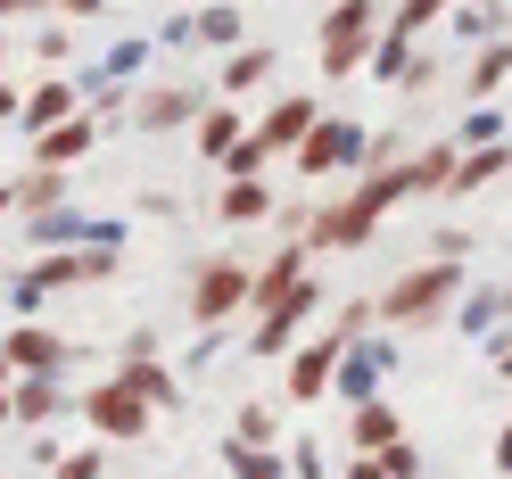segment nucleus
<instances>
[{
    "instance_id": "obj_13",
    "label": "nucleus",
    "mask_w": 512,
    "mask_h": 479,
    "mask_svg": "<svg viewBox=\"0 0 512 479\" xmlns=\"http://www.w3.org/2000/svg\"><path fill=\"white\" fill-rule=\"evenodd\" d=\"M306 265H314V248H306V240H290V248H273V257L256 265V298H248V314H265L273 298H290L298 281H306Z\"/></svg>"
},
{
    "instance_id": "obj_41",
    "label": "nucleus",
    "mask_w": 512,
    "mask_h": 479,
    "mask_svg": "<svg viewBox=\"0 0 512 479\" xmlns=\"http://www.w3.org/2000/svg\"><path fill=\"white\" fill-rule=\"evenodd\" d=\"M0 430H17V397L9 389H0Z\"/></svg>"
},
{
    "instance_id": "obj_38",
    "label": "nucleus",
    "mask_w": 512,
    "mask_h": 479,
    "mask_svg": "<svg viewBox=\"0 0 512 479\" xmlns=\"http://www.w3.org/2000/svg\"><path fill=\"white\" fill-rule=\"evenodd\" d=\"M50 0H0V17H42Z\"/></svg>"
},
{
    "instance_id": "obj_20",
    "label": "nucleus",
    "mask_w": 512,
    "mask_h": 479,
    "mask_svg": "<svg viewBox=\"0 0 512 479\" xmlns=\"http://www.w3.org/2000/svg\"><path fill=\"white\" fill-rule=\"evenodd\" d=\"M149 133H166V124H199V91H182V83H157V91H141V108H133Z\"/></svg>"
},
{
    "instance_id": "obj_37",
    "label": "nucleus",
    "mask_w": 512,
    "mask_h": 479,
    "mask_svg": "<svg viewBox=\"0 0 512 479\" xmlns=\"http://www.w3.org/2000/svg\"><path fill=\"white\" fill-rule=\"evenodd\" d=\"M347 479H389V471H380V455H356V463H347Z\"/></svg>"
},
{
    "instance_id": "obj_35",
    "label": "nucleus",
    "mask_w": 512,
    "mask_h": 479,
    "mask_svg": "<svg viewBox=\"0 0 512 479\" xmlns=\"http://www.w3.org/2000/svg\"><path fill=\"white\" fill-rule=\"evenodd\" d=\"M141 58H149V42H116V50H108V83H124Z\"/></svg>"
},
{
    "instance_id": "obj_43",
    "label": "nucleus",
    "mask_w": 512,
    "mask_h": 479,
    "mask_svg": "<svg viewBox=\"0 0 512 479\" xmlns=\"http://www.w3.org/2000/svg\"><path fill=\"white\" fill-rule=\"evenodd\" d=\"M0 389H17V364H9V347H0Z\"/></svg>"
},
{
    "instance_id": "obj_18",
    "label": "nucleus",
    "mask_w": 512,
    "mask_h": 479,
    "mask_svg": "<svg viewBox=\"0 0 512 479\" xmlns=\"http://www.w3.org/2000/svg\"><path fill=\"white\" fill-rule=\"evenodd\" d=\"M91 141H100V116H83V108H75L67 124H50V133L34 141V166H75Z\"/></svg>"
},
{
    "instance_id": "obj_5",
    "label": "nucleus",
    "mask_w": 512,
    "mask_h": 479,
    "mask_svg": "<svg viewBox=\"0 0 512 479\" xmlns=\"http://www.w3.org/2000/svg\"><path fill=\"white\" fill-rule=\"evenodd\" d=\"M116 257H124V248H50V257L42 265H25V281H17V314H34L50 290H75V281H108L116 273Z\"/></svg>"
},
{
    "instance_id": "obj_12",
    "label": "nucleus",
    "mask_w": 512,
    "mask_h": 479,
    "mask_svg": "<svg viewBox=\"0 0 512 479\" xmlns=\"http://www.w3.org/2000/svg\"><path fill=\"white\" fill-rule=\"evenodd\" d=\"M116 372H124V380H133V389H141V397H149L157 413H182V380H174L166 364H157V339H149V331L133 339V356H124Z\"/></svg>"
},
{
    "instance_id": "obj_23",
    "label": "nucleus",
    "mask_w": 512,
    "mask_h": 479,
    "mask_svg": "<svg viewBox=\"0 0 512 479\" xmlns=\"http://www.w3.org/2000/svg\"><path fill=\"white\" fill-rule=\"evenodd\" d=\"M223 463H232V479H290L281 446H248V438H223Z\"/></svg>"
},
{
    "instance_id": "obj_22",
    "label": "nucleus",
    "mask_w": 512,
    "mask_h": 479,
    "mask_svg": "<svg viewBox=\"0 0 512 479\" xmlns=\"http://www.w3.org/2000/svg\"><path fill=\"white\" fill-rule=\"evenodd\" d=\"M215 215L223 223H265L273 215V190L256 182V174H232V182H223V199H215Z\"/></svg>"
},
{
    "instance_id": "obj_30",
    "label": "nucleus",
    "mask_w": 512,
    "mask_h": 479,
    "mask_svg": "<svg viewBox=\"0 0 512 479\" xmlns=\"http://www.w3.org/2000/svg\"><path fill=\"white\" fill-rule=\"evenodd\" d=\"M446 17H455V42H496V34H504V17H496V9H463V0H455Z\"/></svg>"
},
{
    "instance_id": "obj_14",
    "label": "nucleus",
    "mask_w": 512,
    "mask_h": 479,
    "mask_svg": "<svg viewBox=\"0 0 512 479\" xmlns=\"http://www.w3.org/2000/svg\"><path fill=\"white\" fill-rule=\"evenodd\" d=\"M75 108H83V91H75L67 75H42L34 91H25V108H17V124H25V133H34V141H42V133H50V124H67Z\"/></svg>"
},
{
    "instance_id": "obj_15",
    "label": "nucleus",
    "mask_w": 512,
    "mask_h": 479,
    "mask_svg": "<svg viewBox=\"0 0 512 479\" xmlns=\"http://www.w3.org/2000/svg\"><path fill=\"white\" fill-rule=\"evenodd\" d=\"M496 174H512V141H479L455 157V174H446V199H471V190H488Z\"/></svg>"
},
{
    "instance_id": "obj_19",
    "label": "nucleus",
    "mask_w": 512,
    "mask_h": 479,
    "mask_svg": "<svg viewBox=\"0 0 512 479\" xmlns=\"http://www.w3.org/2000/svg\"><path fill=\"white\" fill-rule=\"evenodd\" d=\"M347 438H356V455H380V446H397L405 422H397V405L389 397H364L356 413H347Z\"/></svg>"
},
{
    "instance_id": "obj_39",
    "label": "nucleus",
    "mask_w": 512,
    "mask_h": 479,
    "mask_svg": "<svg viewBox=\"0 0 512 479\" xmlns=\"http://www.w3.org/2000/svg\"><path fill=\"white\" fill-rule=\"evenodd\" d=\"M496 471H504V479H512V422H504V430H496Z\"/></svg>"
},
{
    "instance_id": "obj_25",
    "label": "nucleus",
    "mask_w": 512,
    "mask_h": 479,
    "mask_svg": "<svg viewBox=\"0 0 512 479\" xmlns=\"http://www.w3.org/2000/svg\"><path fill=\"white\" fill-rule=\"evenodd\" d=\"M265 75H273V42H240L232 58H223V91H232V100H240V91H256Z\"/></svg>"
},
{
    "instance_id": "obj_36",
    "label": "nucleus",
    "mask_w": 512,
    "mask_h": 479,
    "mask_svg": "<svg viewBox=\"0 0 512 479\" xmlns=\"http://www.w3.org/2000/svg\"><path fill=\"white\" fill-rule=\"evenodd\" d=\"M50 9H58V17H100L108 0H50Z\"/></svg>"
},
{
    "instance_id": "obj_11",
    "label": "nucleus",
    "mask_w": 512,
    "mask_h": 479,
    "mask_svg": "<svg viewBox=\"0 0 512 479\" xmlns=\"http://www.w3.org/2000/svg\"><path fill=\"white\" fill-rule=\"evenodd\" d=\"M314 116H323V108H314V91H290V100H273L265 116H256V149H265V157H290V149L314 133Z\"/></svg>"
},
{
    "instance_id": "obj_28",
    "label": "nucleus",
    "mask_w": 512,
    "mask_h": 479,
    "mask_svg": "<svg viewBox=\"0 0 512 479\" xmlns=\"http://www.w3.org/2000/svg\"><path fill=\"white\" fill-rule=\"evenodd\" d=\"M446 9H455V0H397V17H389V34H405V42H422V34H430V25H438Z\"/></svg>"
},
{
    "instance_id": "obj_10",
    "label": "nucleus",
    "mask_w": 512,
    "mask_h": 479,
    "mask_svg": "<svg viewBox=\"0 0 512 479\" xmlns=\"http://www.w3.org/2000/svg\"><path fill=\"white\" fill-rule=\"evenodd\" d=\"M397 372V347H389V331H380V339H347L339 347V372H331V389L347 397V405H364V397H380V380H389Z\"/></svg>"
},
{
    "instance_id": "obj_2",
    "label": "nucleus",
    "mask_w": 512,
    "mask_h": 479,
    "mask_svg": "<svg viewBox=\"0 0 512 479\" xmlns=\"http://www.w3.org/2000/svg\"><path fill=\"white\" fill-rule=\"evenodd\" d=\"M455 298H463V257H422L413 273H397L389 290L372 298V323L380 331H413V323H438Z\"/></svg>"
},
{
    "instance_id": "obj_9",
    "label": "nucleus",
    "mask_w": 512,
    "mask_h": 479,
    "mask_svg": "<svg viewBox=\"0 0 512 479\" xmlns=\"http://www.w3.org/2000/svg\"><path fill=\"white\" fill-rule=\"evenodd\" d=\"M339 347H347V331H339V323H331L323 339H298L290 356H281V397H298V405H314V397H331Z\"/></svg>"
},
{
    "instance_id": "obj_6",
    "label": "nucleus",
    "mask_w": 512,
    "mask_h": 479,
    "mask_svg": "<svg viewBox=\"0 0 512 479\" xmlns=\"http://www.w3.org/2000/svg\"><path fill=\"white\" fill-rule=\"evenodd\" d=\"M314 314H323V281H298V290L290 298H273L265 314H256V331H248V356H265V364H281V356H290V347L306 339V323H314Z\"/></svg>"
},
{
    "instance_id": "obj_16",
    "label": "nucleus",
    "mask_w": 512,
    "mask_h": 479,
    "mask_svg": "<svg viewBox=\"0 0 512 479\" xmlns=\"http://www.w3.org/2000/svg\"><path fill=\"white\" fill-rule=\"evenodd\" d=\"M190 133H199V157H207V166H223V157L248 141V116H240V100H215V108H199Z\"/></svg>"
},
{
    "instance_id": "obj_7",
    "label": "nucleus",
    "mask_w": 512,
    "mask_h": 479,
    "mask_svg": "<svg viewBox=\"0 0 512 479\" xmlns=\"http://www.w3.org/2000/svg\"><path fill=\"white\" fill-rule=\"evenodd\" d=\"M364 157H372V133H364L356 116H314V133L290 149V166L314 182V174H347V166H364Z\"/></svg>"
},
{
    "instance_id": "obj_26",
    "label": "nucleus",
    "mask_w": 512,
    "mask_h": 479,
    "mask_svg": "<svg viewBox=\"0 0 512 479\" xmlns=\"http://www.w3.org/2000/svg\"><path fill=\"white\" fill-rule=\"evenodd\" d=\"M58 199H67V166H34V174L17 182V207H25V215H50Z\"/></svg>"
},
{
    "instance_id": "obj_24",
    "label": "nucleus",
    "mask_w": 512,
    "mask_h": 479,
    "mask_svg": "<svg viewBox=\"0 0 512 479\" xmlns=\"http://www.w3.org/2000/svg\"><path fill=\"white\" fill-rule=\"evenodd\" d=\"M504 83H512V34L479 42V58H471V100H496Z\"/></svg>"
},
{
    "instance_id": "obj_21",
    "label": "nucleus",
    "mask_w": 512,
    "mask_h": 479,
    "mask_svg": "<svg viewBox=\"0 0 512 479\" xmlns=\"http://www.w3.org/2000/svg\"><path fill=\"white\" fill-rule=\"evenodd\" d=\"M17 430H34V422H50L58 405H67V389H58V372H17Z\"/></svg>"
},
{
    "instance_id": "obj_29",
    "label": "nucleus",
    "mask_w": 512,
    "mask_h": 479,
    "mask_svg": "<svg viewBox=\"0 0 512 479\" xmlns=\"http://www.w3.org/2000/svg\"><path fill=\"white\" fill-rule=\"evenodd\" d=\"M190 25H199L190 42H207V50H240V9H199Z\"/></svg>"
},
{
    "instance_id": "obj_32",
    "label": "nucleus",
    "mask_w": 512,
    "mask_h": 479,
    "mask_svg": "<svg viewBox=\"0 0 512 479\" xmlns=\"http://www.w3.org/2000/svg\"><path fill=\"white\" fill-rule=\"evenodd\" d=\"M479 141H504V108H479V116H463L455 149H479Z\"/></svg>"
},
{
    "instance_id": "obj_42",
    "label": "nucleus",
    "mask_w": 512,
    "mask_h": 479,
    "mask_svg": "<svg viewBox=\"0 0 512 479\" xmlns=\"http://www.w3.org/2000/svg\"><path fill=\"white\" fill-rule=\"evenodd\" d=\"M25 108V91H9V83H0V116H17Z\"/></svg>"
},
{
    "instance_id": "obj_44",
    "label": "nucleus",
    "mask_w": 512,
    "mask_h": 479,
    "mask_svg": "<svg viewBox=\"0 0 512 479\" xmlns=\"http://www.w3.org/2000/svg\"><path fill=\"white\" fill-rule=\"evenodd\" d=\"M9 207H17V190H9V182H0V215H9Z\"/></svg>"
},
{
    "instance_id": "obj_27",
    "label": "nucleus",
    "mask_w": 512,
    "mask_h": 479,
    "mask_svg": "<svg viewBox=\"0 0 512 479\" xmlns=\"http://www.w3.org/2000/svg\"><path fill=\"white\" fill-rule=\"evenodd\" d=\"M504 314H512V290H463V314H455V323H463V331H496Z\"/></svg>"
},
{
    "instance_id": "obj_17",
    "label": "nucleus",
    "mask_w": 512,
    "mask_h": 479,
    "mask_svg": "<svg viewBox=\"0 0 512 479\" xmlns=\"http://www.w3.org/2000/svg\"><path fill=\"white\" fill-rule=\"evenodd\" d=\"M0 347H9V364H17V372H58V364L75 356V347L58 339V331H42V323H17Z\"/></svg>"
},
{
    "instance_id": "obj_40",
    "label": "nucleus",
    "mask_w": 512,
    "mask_h": 479,
    "mask_svg": "<svg viewBox=\"0 0 512 479\" xmlns=\"http://www.w3.org/2000/svg\"><path fill=\"white\" fill-rule=\"evenodd\" d=\"M496 372L512 380V331H496Z\"/></svg>"
},
{
    "instance_id": "obj_45",
    "label": "nucleus",
    "mask_w": 512,
    "mask_h": 479,
    "mask_svg": "<svg viewBox=\"0 0 512 479\" xmlns=\"http://www.w3.org/2000/svg\"><path fill=\"white\" fill-rule=\"evenodd\" d=\"M182 9H190V0H182Z\"/></svg>"
},
{
    "instance_id": "obj_4",
    "label": "nucleus",
    "mask_w": 512,
    "mask_h": 479,
    "mask_svg": "<svg viewBox=\"0 0 512 479\" xmlns=\"http://www.w3.org/2000/svg\"><path fill=\"white\" fill-rule=\"evenodd\" d=\"M248 298H256V265H240V257H215V265H199L190 273V323L199 331H223L232 314H248Z\"/></svg>"
},
{
    "instance_id": "obj_34",
    "label": "nucleus",
    "mask_w": 512,
    "mask_h": 479,
    "mask_svg": "<svg viewBox=\"0 0 512 479\" xmlns=\"http://www.w3.org/2000/svg\"><path fill=\"white\" fill-rule=\"evenodd\" d=\"M380 471H389V479H422V455L397 438V446H380Z\"/></svg>"
},
{
    "instance_id": "obj_1",
    "label": "nucleus",
    "mask_w": 512,
    "mask_h": 479,
    "mask_svg": "<svg viewBox=\"0 0 512 479\" xmlns=\"http://www.w3.org/2000/svg\"><path fill=\"white\" fill-rule=\"evenodd\" d=\"M413 190H422V174H413V157L405 166H372L356 190H347V199H331V207H314L306 223H298V240L314 248V257H323V248H364L372 232H380V215H389L397 199H413Z\"/></svg>"
},
{
    "instance_id": "obj_3",
    "label": "nucleus",
    "mask_w": 512,
    "mask_h": 479,
    "mask_svg": "<svg viewBox=\"0 0 512 479\" xmlns=\"http://www.w3.org/2000/svg\"><path fill=\"white\" fill-rule=\"evenodd\" d=\"M380 42V0H331V17L314 25V67H323V83L356 75L364 58Z\"/></svg>"
},
{
    "instance_id": "obj_31",
    "label": "nucleus",
    "mask_w": 512,
    "mask_h": 479,
    "mask_svg": "<svg viewBox=\"0 0 512 479\" xmlns=\"http://www.w3.org/2000/svg\"><path fill=\"white\" fill-rule=\"evenodd\" d=\"M232 438H248V446H281V422H273V405H240Z\"/></svg>"
},
{
    "instance_id": "obj_33",
    "label": "nucleus",
    "mask_w": 512,
    "mask_h": 479,
    "mask_svg": "<svg viewBox=\"0 0 512 479\" xmlns=\"http://www.w3.org/2000/svg\"><path fill=\"white\" fill-rule=\"evenodd\" d=\"M100 471H108L100 446H75V455H58V471H50V479H100Z\"/></svg>"
},
{
    "instance_id": "obj_8",
    "label": "nucleus",
    "mask_w": 512,
    "mask_h": 479,
    "mask_svg": "<svg viewBox=\"0 0 512 479\" xmlns=\"http://www.w3.org/2000/svg\"><path fill=\"white\" fill-rule=\"evenodd\" d=\"M83 422L100 430V438H116V446H124V438H149L157 405H149V397H141L124 372H116V380H100V389H83Z\"/></svg>"
}]
</instances>
